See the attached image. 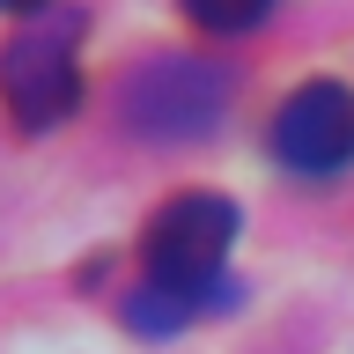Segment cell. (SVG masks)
Listing matches in <instances>:
<instances>
[{
  "mask_svg": "<svg viewBox=\"0 0 354 354\" xmlns=\"http://www.w3.org/2000/svg\"><path fill=\"white\" fill-rule=\"evenodd\" d=\"M229 243H236V207L221 192H177L170 207H155L148 236V281L162 288H185V295H207V310H229L236 303V288L221 281V259H229Z\"/></svg>",
  "mask_w": 354,
  "mask_h": 354,
  "instance_id": "obj_1",
  "label": "cell"
},
{
  "mask_svg": "<svg viewBox=\"0 0 354 354\" xmlns=\"http://www.w3.org/2000/svg\"><path fill=\"white\" fill-rule=\"evenodd\" d=\"M118 104H126V126L148 140H199L229 104V74L214 59H192V52H162V59L133 66Z\"/></svg>",
  "mask_w": 354,
  "mask_h": 354,
  "instance_id": "obj_2",
  "label": "cell"
},
{
  "mask_svg": "<svg viewBox=\"0 0 354 354\" xmlns=\"http://www.w3.org/2000/svg\"><path fill=\"white\" fill-rule=\"evenodd\" d=\"M0 104H8V118L30 126V133L74 118V104H82V66H74L66 37L22 30V37L0 44Z\"/></svg>",
  "mask_w": 354,
  "mask_h": 354,
  "instance_id": "obj_3",
  "label": "cell"
},
{
  "mask_svg": "<svg viewBox=\"0 0 354 354\" xmlns=\"http://www.w3.org/2000/svg\"><path fill=\"white\" fill-rule=\"evenodd\" d=\"M273 155L295 177H332L354 162V88L339 82H303L273 118Z\"/></svg>",
  "mask_w": 354,
  "mask_h": 354,
  "instance_id": "obj_4",
  "label": "cell"
},
{
  "mask_svg": "<svg viewBox=\"0 0 354 354\" xmlns=\"http://www.w3.org/2000/svg\"><path fill=\"white\" fill-rule=\"evenodd\" d=\"M192 310H207V295H185V288H162V281H148V288H133L126 295V325L133 332H177Z\"/></svg>",
  "mask_w": 354,
  "mask_h": 354,
  "instance_id": "obj_5",
  "label": "cell"
},
{
  "mask_svg": "<svg viewBox=\"0 0 354 354\" xmlns=\"http://www.w3.org/2000/svg\"><path fill=\"white\" fill-rule=\"evenodd\" d=\"M266 8H273V0H185V15H192L199 30H221V37H236V30L266 22Z\"/></svg>",
  "mask_w": 354,
  "mask_h": 354,
  "instance_id": "obj_6",
  "label": "cell"
},
{
  "mask_svg": "<svg viewBox=\"0 0 354 354\" xmlns=\"http://www.w3.org/2000/svg\"><path fill=\"white\" fill-rule=\"evenodd\" d=\"M0 8H8V15H30V8H44V0H0Z\"/></svg>",
  "mask_w": 354,
  "mask_h": 354,
  "instance_id": "obj_7",
  "label": "cell"
}]
</instances>
